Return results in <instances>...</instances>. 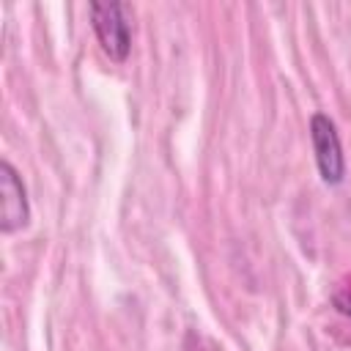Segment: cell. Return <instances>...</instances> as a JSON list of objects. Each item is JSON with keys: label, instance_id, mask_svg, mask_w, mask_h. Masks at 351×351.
<instances>
[{"label": "cell", "instance_id": "1", "mask_svg": "<svg viewBox=\"0 0 351 351\" xmlns=\"http://www.w3.org/2000/svg\"><path fill=\"white\" fill-rule=\"evenodd\" d=\"M88 11H90V27L104 55L110 60L123 63L132 49V8L121 0H110V3L93 0Z\"/></svg>", "mask_w": 351, "mask_h": 351}, {"label": "cell", "instance_id": "5", "mask_svg": "<svg viewBox=\"0 0 351 351\" xmlns=\"http://www.w3.org/2000/svg\"><path fill=\"white\" fill-rule=\"evenodd\" d=\"M184 351H206V348L200 346V337H197L195 332H186V337H184Z\"/></svg>", "mask_w": 351, "mask_h": 351}, {"label": "cell", "instance_id": "2", "mask_svg": "<svg viewBox=\"0 0 351 351\" xmlns=\"http://www.w3.org/2000/svg\"><path fill=\"white\" fill-rule=\"evenodd\" d=\"M310 143H313L315 165H318V173L324 178V184H329V186L343 184V178H346L343 143H340L335 121L326 112H315L310 118Z\"/></svg>", "mask_w": 351, "mask_h": 351}, {"label": "cell", "instance_id": "3", "mask_svg": "<svg viewBox=\"0 0 351 351\" xmlns=\"http://www.w3.org/2000/svg\"><path fill=\"white\" fill-rule=\"evenodd\" d=\"M27 219H30V203H27V189L22 184V176L8 159H3L0 162V230L14 233L25 228Z\"/></svg>", "mask_w": 351, "mask_h": 351}, {"label": "cell", "instance_id": "4", "mask_svg": "<svg viewBox=\"0 0 351 351\" xmlns=\"http://www.w3.org/2000/svg\"><path fill=\"white\" fill-rule=\"evenodd\" d=\"M332 304H335L337 313H343L346 318H351V277L343 280V282L335 288V293H332Z\"/></svg>", "mask_w": 351, "mask_h": 351}]
</instances>
